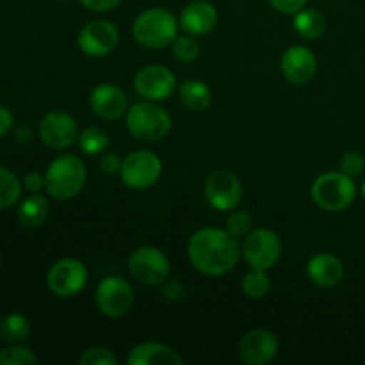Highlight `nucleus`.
<instances>
[{
  "label": "nucleus",
  "mask_w": 365,
  "mask_h": 365,
  "mask_svg": "<svg viewBox=\"0 0 365 365\" xmlns=\"http://www.w3.org/2000/svg\"><path fill=\"white\" fill-rule=\"evenodd\" d=\"M189 260L200 273L207 277H223L230 273L239 262V242L228 230L202 228L187 245Z\"/></svg>",
  "instance_id": "1"
},
{
  "label": "nucleus",
  "mask_w": 365,
  "mask_h": 365,
  "mask_svg": "<svg viewBox=\"0 0 365 365\" xmlns=\"http://www.w3.org/2000/svg\"><path fill=\"white\" fill-rule=\"evenodd\" d=\"M86 166L81 157L64 153L50 163L45 173V189L52 198L66 200L75 198L86 184Z\"/></svg>",
  "instance_id": "2"
},
{
  "label": "nucleus",
  "mask_w": 365,
  "mask_h": 365,
  "mask_svg": "<svg viewBox=\"0 0 365 365\" xmlns=\"http://www.w3.org/2000/svg\"><path fill=\"white\" fill-rule=\"evenodd\" d=\"M178 24L170 11L152 7L138 14L132 25L134 39L145 48H166L175 41Z\"/></svg>",
  "instance_id": "3"
},
{
  "label": "nucleus",
  "mask_w": 365,
  "mask_h": 365,
  "mask_svg": "<svg viewBox=\"0 0 365 365\" xmlns=\"http://www.w3.org/2000/svg\"><path fill=\"white\" fill-rule=\"evenodd\" d=\"M310 192L319 209L327 212H341L355 200L356 185L353 178L342 171H328L314 180Z\"/></svg>",
  "instance_id": "4"
},
{
  "label": "nucleus",
  "mask_w": 365,
  "mask_h": 365,
  "mask_svg": "<svg viewBox=\"0 0 365 365\" xmlns=\"http://www.w3.org/2000/svg\"><path fill=\"white\" fill-rule=\"evenodd\" d=\"M127 128L135 139L160 141L171 130V116L155 102L135 103L127 113Z\"/></svg>",
  "instance_id": "5"
},
{
  "label": "nucleus",
  "mask_w": 365,
  "mask_h": 365,
  "mask_svg": "<svg viewBox=\"0 0 365 365\" xmlns=\"http://www.w3.org/2000/svg\"><path fill=\"white\" fill-rule=\"evenodd\" d=\"M95 302L100 312L107 317H123L134 305V289L125 278L107 277L98 284Z\"/></svg>",
  "instance_id": "6"
},
{
  "label": "nucleus",
  "mask_w": 365,
  "mask_h": 365,
  "mask_svg": "<svg viewBox=\"0 0 365 365\" xmlns=\"http://www.w3.org/2000/svg\"><path fill=\"white\" fill-rule=\"evenodd\" d=\"M242 255L252 269H271L282 257V241L273 230L257 228L245 237Z\"/></svg>",
  "instance_id": "7"
},
{
  "label": "nucleus",
  "mask_w": 365,
  "mask_h": 365,
  "mask_svg": "<svg viewBox=\"0 0 365 365\" xmlns=\"http://www.w3.org/2000/svg\"><path fill=\"white\" fill-rule=\"evenodd\" d=\"M163 173V163L150 150H138L125 157L121 163V180L130 189H148L159 180Z\"/></svg>",
  "instance_id": "8"
},
{
  "label": "nucleus",
  "mask_w": 365,
  "mask_h": 365,
  "mask_svg": "<svg viewBox=\"0 0 365 365\" xmlns=\"http://www.w3.org/2000/svg\"><path fill=\"white\" fill-rule=\"evenodd\" d=\"M128 269L130 274L143 285H163L170 277V260L153 246H143L138 248L128 259Z\"/></svg>",
  "instance_id": "9"
},
{
  "label": "nucleus",
  "mask_w": 365,
  "mask_h": 365,
  "mask_svg": "<svg viewBox=\"0 0 365 365\" xmlns=\"http://www.w3.org/2000/svg\"><path fill=\"white\" fill-rule=\"evenodd\" d=\"M88 282V269L77 259H63L52 266L46 284L52 294L59 298H71L84 289Z\"/></svg>",
  "instance_id": "10"
},
{
  "label": "nucleus",
  "mask_w": 365,
  "mask_h": 365,
  "mask_svg": "<svg viewBox=\"0 0 365 365\" xmlns=\"http://www.w3.org/2000/svg\"><path fill=\"white\" fill-rule=\"evenodd\" d=\"M205 198L216 210L237 209L242 200V184L230 171H214L205 180Z\"/></svg>",
  "instance_id": "11"
},
{
  "label": "nucleus",
  "mask_w": 365,
  "mask_h": 365,
  "mask_svg": "<svg viewBox=\"0 0 365 365\" xmlns=\"http://www.w3.org/2000/svg\"><path fill=\"white\" fill-rule=\"evenodd\" d=\"M120 41V32L113 21L93 20L78 32V48L91 57H103L113 52Z\"/></svg>",
  "instance_id": "12"
},
{
  "label": "nucleus",
  "mask_w": 365,
  "mask_h": 365,
  "mask_svg": "<svg viewBox=\"0 0 365 365\" xmlns=\"http://www.w3.org/2000/svg\"><path fill=\"white\" fill-rule=\"evenodd\" d=\"M177 86L175 73L166 66L160 64H150L139 70L134 78V88L138 95H141L150 102H160L171 96Z\"/></svg>",
  "instance_id": "13"
},
{
  "label": "nucleus",
  "mask_w": 365,
  "mask_h": 365,
  "mask_svg": "<svg viewBox=\"0 0 365 365\" xmlns=\"http://www.w3.org/2000/svg\"><path fill=\"white\" fill-rule=\"evenodd\" d=\"M39 138L48 148L66 150L78 139L77 121L64 110L45 114L39 123Z\"/></svg>",
  "instance_id": "14"
},
{
  "label": "nucleus",
  "mask_w": 365,
  "mask_h": 365,
  "mask_svg": "<svg viewBox=\"0 0 365 365\" xmlns=\"http://www.w3.org/2000/svg\"><path fill=\"white\" fill-rule=\"evenodd\" d=\"M239 359L246 365H266L278 353V339L269 330H253L239 342Z\"/></svg>",
  "instance_id": "15"
},
{
  "label": "nucleus",
  "mask_w": 365,
  "mask_h": 365,
  "mask_svg": "<svg viewBox=\"0 0 365 365\" xmlns=\"http://www.w3.org/2000/svg\"><path fill=\"white\" fill-rule=\"evenodd\" d=\"M89 106L93 113L98 118L107 121L120 120L128 109V100L123 89L114 84H100L96 86L89 96Z\"/></svg>",
  "instance_id": "16"
},
{
  "label": "nucleus",
  "mask_w": 365,
  "mask_h": 365,
  "mask_svg": "<svg viewBox=\"0 0 365 365\" xmlns=\"http://www.w3.org/2000/svg\"><path fill=\"white\" fill-rule=\"evenodd\" d=\"M282 73L291 84L302 86L314 78L317 71V59L307 46H291L282 57Z\"/></svg>",
  "instance_id": "17"
},
{
  "label": "nucleus",
  "mask_w": 365,
  "mask_h": 365,
  "mask_svg": "<svg viewBox=\"0 0 365 365\" xmlns=\"http://www.w3.org/2000/svg\"><path fill=\"white\" fill-rule=\"evenodd\" d=\"M217 24V11L207 0H195L180 16V27L191 36H205L214 31Z\"/></svg>",
  "instance_id": "18"
},
{
  "label": "nucleus",
  "mask_w": 365,
  "mask_h": 365,
  "mask_svg": "<svg viewBox=\"0 0 365 365\" xmlns=\"http://www.w3.org/2000/svg\"><path fill=\"white\" fill-rule=\"evenodd\" d=\"M307 274L319 287H335L344 278V266L342 260L331 253H317L309 260Z\"/></svg>",
  "instance_id": "19"
},
{
  "label": "nucleus",
  "mask_w": 365,
  "mask_h": 365,
  "mask_svg": "<svg viewBox=\"0 0 365 365\" xmlns=\"http://www.w3.org/2000/svg\"><path fill=\"white\" fill-rule=\"evenodd\" d=\"M127 362L130 365H180L182 356L170 346L159 342H143L132 349Z\"/></svg>",
  "instance_id": "20"
},
{
  "label": "nucleus",
  "mask_w": 365,
  "mask_h": 365,
  "mask_svg": "<svg viewBox=\"0 0 365 365\" xmlns=\"http://www.w3.org/2000/svg\"><path fill=\"white\" fill-rule=\"evenodd\" d=\"M50 210V203L46 196L32 195L21 202V205L16 210V220L21 227L36 228L46 220Z\"/></svg>",
  "instance_id": "21"
},
{
  "label": "nucleus",
  "mask_w": 365,
  "mask_h": 365,
  "mask_svg": "<svg viewBox=\"0 0 365 365\" xmlns=\"http://www.w3.org/2000/svg\"><path fill=\"white\" fill-rule=\"evenodd\" d=\"M294 29L305 39H319L327 31V16L317 9H305L294 14Z\"/></svg>",
  "instance_id": "22"
},
{
  "label": "nucleus",
  "mask_w": 365,
  "mask_h": 365,
  "mask_svg": "<svg viewBox=\"0 0 365 365\" xmlns=\"http://www.w3.org/2000/svg\"><path fill=\"white\" fill-rule=\"evenodd\" d=\"M180 98L189 110L200 113V110H205L210 106L212 93H210L209 86L203 84L202 81H187L182 84Z\"/></svg>",
  "instance_id": "23"
},
{
  "label": "nucleus",
  "mask_w": 365,
  "mask_h": 365,
  "mask_svg": "<svg viewBox=\"0 0 365 365\" xmlns=\"http://www.w3.org/2000/svg\"><path fill=\"white\" fill-rule=\"evenodd\" d=\"M31 334V323L21 314H9L0 321V335L7 342H21Z\"/></svg>",
  "instance_id": "24"
},
{
  "label": "nucleus",
  "mask_w": 365,
  "mask_h": 365,
  "mask_svg": "<svg viewBox=\"0 0 365 365\" xmlns=\"http://www.w3.org/2000/svg\"><path fill=\"white\" fill-rule=\"evenodd\" d=\"M78 146L88 155H98L109 148V134L100 127H88L78 134Z\"/></svg>",
  "instance_id": "25"
},
{
  "label": "nucleus",
  "mask_w": 365,
  "mask_h": 365,
  "mask_svg": "<svg viewBox=\"0 0 365 365\" xmlns=\"http://www.w3.org/2000/svg\"><path fill=\"white\" fill-rule=\"evenodd\" d=\"M20 195L21 185L16 175L0 166V210L13 207L20 200Z\"/></svg>",
  "instance_id": "26"
},
{
  "label": "nucleus",
  "mask_w": 365,
  "mask_h": 365,
  "mask_svg": "<svg viewBox=\"0 0 365 365\" xmlns=\"http://www.w3.org/2000/svg\"><path fill=\"white\" fill-rule=\"evenodd\" d=\"M271 280L264 269H252L242 280V291L248 298L260 299L269 292Z\"/></svg>",
  "instance_id": "27"
},
{
  "label": "nucleus",
  "mask_w": 365,
  "mask_h": 365,
  "mask_svg": "<svg viewBox=\"0 0 365 365\" xmlns=\"http://www.w3.org/2000/svg\"><path fill=\"white\" fill-rule=\"evenodd\" d=\"M38 356L25 346H9L0 351V365H34Z\"/></svg>",
  "instance_id": "28"
},
{
  "label": "nucleus",
  "mask_w": 365,
  "mask_h": 365,
  "mask_svg": "<svg viewBox=\"0 0 365 365\" xmlns=\"http://www.w3.org/2000/svg\"><path fill=\"white\" fill-rule=\"evenodd\" d=\"M171 50L180 63H192L200 56L198 41L189 38V36H177L175 41L171 43Z\"/></svg>",
  "instance_id": "29"
},
{
  "label": "nucleus",
  "mask_w": 365,
  "mask_h": 365,
  "mask_svg": "<svg viewBox=\"0 0 365 365\" xmlns=\"http://www.w3.org/2000/svg\"><path fill=\"white\" fill-rule=\"evenodd\" d=\"M252 214L248 210H242V209H234L230 212L227 220V230L234 235L235 239H241L246 237V235L252 232Z\"/></svg>",
  "instance_id": "30"
},
{
  "label": "nucleus",
  "mask_w": 365,
  "mask_h": 365,
  "mask_svg": "<svg viewBox=\"0 0 365 365\" xmlns=\"http://www.w3.org/2000/svg\"><path fill=\"white\" fill-rule=\"evenodd\" d=\"M81 365H118V359L107 348H89L78 359Z\"/></svg>",
  "instance_id": "31"
},
{
  "label": "nucleus",
  "mask_w": 365,
  "mask_h": 365,
  "mask_svg": "<svg viewBox=\"0 0 365 365\" xmlns=\"http://www.w3.org/2000/svg\"><path fill=\"white\" fill-rule=\"evenodd\" d=\"M365 170V159L359 152H348L341 160V171L348 177H359Z\"/></svg>",
  "instance_id": "32"
},
{
  "label": "nucleus",
  "mask_w": 365,
  "mask_h": 365,
  "mask_svg": "<svg viewBox=\"0 0 365 365\" xmlns=\"http://www.w3.org/2000/svg\"><path fill=\"white\" fill-rule=\"evenodd\" d=\"M271 6L284 14H296L305 7L307 0H269Z\"/></svg>",
  "instance_id": "33"
},
{
  "label": "nucleus",
  "mask_w": 365,
  "mask_h": 365,
  "mask_svg": "<svg viewBox=\"0 0 365 365\" xmlns=\"http://www.w3.org/2000/svg\"><path fill=\"white\" fill-rule=\"evenodd\" d=\"M88 9L96 11V13H106V11L114 9L121 0H78Z\"/></svg>",
  "instance_id": "34"
},
{
  "label": "nucleus",
  "mask_w": 365,
  "mask_h": 365,
  "mask_svg": "<svg viewBox=\"0 0 365 365\" xmlns=\"http://www.w3.org/2000/svg\"><path fill=\"white\" fill-rule=\"evenodd\" d=\"M121 163H123V160H121L116 153H106V155L102 157V160H100V166H102V170L106 171V173H116V171L121 170Z\"/></svg>",
  "instance_id": "35"
},
{
  "label": "nucleus",
  "mask_w": 365,
  "mask_h": 365,
  "mask_svg": "<svg viewBox=\"0 0 365 365\" xmlns=\"http://www.w3.org/2000/svg\"><path fill=\"white\" fill-rule=\"evenodd\" d=\"M13 123H14L13 113H11L6 106H0V138H4V135L13 128Z\"/></svg>",
  "instance_id": "36"
},
{
  "label": "nucleus",
  "mask_w": 365,
  "mask_h": 365,
  "mask_svg": "<svg viewBox=\"0 0 365 365\" xmlns=\"http://www.w3.org/2000/svg\"><path fill=\"white\" fill-rule=\"evenodd\" d=\"M24 184L31 192H38L45 187V177L39 173H27L24 178Z\"/></svg>",
  "instance_id": "37"
},
{
  "label": "nucleus",
  "mask_w": 365,
  "mask_h": 365,
  "mask_svg": "<svg viewBox=\"0 0 365 365\" xmlns=\"http://www.w3.org/2000/svg\"><path fill=\"white\" fill-rule=\"evenodd\" d=\"M163 294H164V298H168V299H178V298H182V294H184V287H182L178 282H173V280L168 282L166 280L163 284Z\"/></svg>",
  "instance_id": "38"
},
{
  "label": "nucleus",
  "mask_w": 365,
  "mask_h": 365,
  "mask_svg": "<svg viewBox=\"0 0 365 365\" xmlns=\"http://www.w3.org/2000/svg\"><path fill=\"white\" fill-rule=\"evenodd\" d=\"M362 195H364V198H365V182H364V185H362Z\"/></svg>",
  "instance_id": "39"
}]
</instances>
